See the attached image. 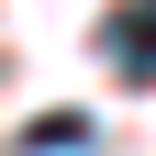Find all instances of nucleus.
<instances>
[{"instance_id": "obj_1", "label": "nucleus", "mask_w": 156, "mask_h": 156, "mask_svg": "<svg viewBox=\"0 0 156 156\" xmlns=\"http://www.w3.org/2000/svg\"><path fill=\"white\" fill-rule=\"evenodd\" d=\"M112 67L156 78V0H123V11H112Z\"/></svg>"}]
</instances>
